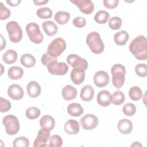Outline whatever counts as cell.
Here are the masks:
<instances>
[{"label":"cell","instance_id":"6da1fadb","mask_svg":"<svg viewBox=\"0 0 147 147\" xmlns=\"http://www.w3.org/2000/svg\"><path fill=\"white\" fill-rule=\"evenodd\" d=\"M129 50L137 60H146L147 44L146 37L142 35L136 37L130 42Z\"/></svg>","mask_w":147,"mask_h":147},{"label":"cell","instance_id":"7a4b0ae2","mask_svg":"<svg viewBox=\"0 0 147 147\" xmlns=\"http://www.w3.org/2000/svg\"><path fill=\"white\" fill-rule=\"evenodd\" d=\"M86 43L92 52L95 54H99L103 52L105 45L100 34L96 32L90 33L86 37Z\"/></svg>","mask_w":147,"mask_h":147},{"label":"cell","instance_id":"3957f363","mask_svg":"<svg viewBox=\"0 0 147 147\" xmlns=\"http://www.w3.org/2000/svg\"><path fill=\"white\" fill-rule=\"evenodd\" d=\"M112 75V83L117 88H121L124 83L126 74L125 67L121 64H116L113 65L111 69Z\"/></svg>","mask_w":147,"mask_h":147},{"label":"cell","instance_id":"277c9868","mask_svg":"<svg viewBox=\"0 0 147 147\" xmlns=\"http://www.w3.org/2000/svg\"><path fill=\"white\" fill-rule=\"evenodd\" d=\"M6 29L10 40L14 43L18 42L22 37V30L20 25L16 21H11L7 23Z\"/></svg>","mask_w":147,"mask_h":147},{"label":"cell","instance_id":"5b68a950","mask_svg":"<svg viewBox=\"0 0 147 147\" xmlns=\"http://www.w3.org/2000/svg\"><path fill=\"white\" fill-rule=\"evenodd\" d=\"M2 123L5 127V131L9 135L13 136L17 134L20 127L18 118L13 115H8L2 119Z\"/></svg>","mask_w":147,"mask_h":147},{"label":"cell","instance_id":"8992f818","mask_svg":"<svg viewBox=\"0 0 147 147\" xmlns=\"http://www.w3.org/2000/svg\"><path fill=\"white\" fill-rule=\"evenodd\" d=\"M26 32L30 40L35 44H38L42 42L44 36L41 32L38 24L30 22L26 26Z\"/></svg>","mask_w":147,"mask_h":147},{"label":"cell","instance_id":"52a82bcc","mask_svg":"<svg viewBox=\"0 0 147 147\" xmlns=\"http://www.w3.org/2000/svg\"><path fill=\"white\" fill-rule=\"evenodd\" d=\"M66 43L64 39L57 37L52 40L49 44L47 51L48 53L53 57H57L65 50Z\"/></svg>","mask_w":147,"mask_h":147},{"label":"cell","instance_id":"ba28073f","mask_svg":"<svg viewBox=\"0 0 147 147\" xmlns=\"http://www.w3.org/2000/svg\"><path fill=\"white\" fill-rule=\"evenodd\" d=\"M48 72L54 75H64L68 70V67L67 64L63 62L53 61L47 65Z\"/></svg>","mask_w":147,"mask_h":147},{"label":"cell","instance_id":"9c48e42d","mask_svg":"<svg viewBox=\"0 0 147 147\" xmlns=\"http://www.w3.org/2000/svg\"><path fill=\"white\" fill-rule=\"evenodd\" d=\"M98 117L91 114L84 115L80 119V124L84 130H91L95 129L98 125Z\"/></svg>","mask_w":147,"mask_h":147},{"label":"cell","instance_id":"30bf717a","mask_svg":"<svg viewBox=\"0 0 147 147\" xmlns=\"http://www.w3.org/2000/svg\"><path fill=\"white\" fill-rule=\"evenodd\" d=\"M67 63L74 68H81L86 70L88 68L87 61L76 54H71L67 57Z\"/></svg>","mask_w":147,"mask_h":147},{"label":"cell","instance_id":"8fae6325","mask_svg":"<svg viewBox=\"0 0 147 147\" xmlns=\"http://www.w3.org/2000/svg\"><path fill=\"white\" fill-rule=\"evenodd\" d=\"M71 2L74 3L80 10L85 14H91L94 10L93 2L90 0H74Z\"/></svg>","mask_w":147,"mask_h":147},{"label":"cell","instance_id":"7c38bea8","mask_svg":"<svg viewBox=\"0 0 147 147\" xmlns=\"http://www.w3.org/2000/svg\"><path fill=\"white\" fill-rule=\"evenodd\" d=\"M50 131L41 128L37 133L36 138L34 141V147L47 146V142L50 138Z\"/></svg>","mask_w":147,"mask_h":147},{"label":"cell","instance_id":"4fadbf2b","mask_svg":"<svg viewBox=\"0 0 147 147\" xmlns=\"http://www.w3.org/2000/svg\"><path fill=\"white\" fill-rule=\"evenodd\" d=\"M94 83L98 87L106 86L110 81L108 74L104 71H99L95 74L93 78Z\"/></svg>","mask_w":147,"mask_h":147},{"label":"cell","instance_id":"5bb4252c","mask_svg":"<svg viewBox=\"0 0 147 147\" xmlns=\"http://www.w3.org/2000/svg\"><path fill=\"white\" fill-rule=\"evenodd\" d=\"M7 94L14 100H20L24 96V90L20 85L12 84L7 89Z\"/></svg>","mask_w":147,"mask_h":147},{"label":"cell","instance_id":"9a60e30c","mask_svg":"<svg viewBox=\"0 0 147 147\" xmlns=\"http://www.w3.org/2000/svg\"><path fill=\"white\" fill-rule=\"evenodd\" d=\"M112 95L107 90L100 91L97 94L96 100L98 103L102 107H107L111 103Z\"/></svg>","mask_w":147,"mask_h":147},{"label":"cell","instance_id":"2e32d148","mask_svg":"<svg viewBox=\"0 0 147 147\" xmlns=\"http://www.w3.org/2000/svg\"><path fill=\"white\" fill-rule=\"evenodd\" d=\"M72 82L76 84H80L85 79V70L81 68H74L70 74Z\"/></svg>","mask_w":147,"mask_h":147},{"label":"cell","instance_id":"e0dca14e","mask_svg":"<svg viewBox=\"0 0 147 147\" xmlns=\"http://www.w3.org/2000/svg\"><path fill=\"white\" fill-rule=\"evenodd\" d=\"M64 131L68 134H76L80 130L79 122L74 119H69L64 126Z\"/></svg>","mask_w":147,"mask_h":147},{"label":"cell","instance_id":"ac0fdd59","mask_svg":"<svg viewBox=\"0 0 147 147\" xmlns=\"http://www.w3.org/2000/svg\"><path fill=\"white\" fill-rule=\"evenodd\" d=\"M77 94L76 88L70 84L65 86L61 91L62 96L66 100H71L75 99L77 96Z\"/></svg>","mask_w":147,"mask_h":147},{"label":"cell","instance_id":"d6986e66","mask_svg":"<svg viewBox=\"0 0 147 147\" xmlns=\"http://www.w3.org/2000/svg\"><path fill=\"white\" fill-rule=\"evenodd\" d=\"M117 127L121 133L123 134H128L132 131L133 123L131 121L127 119H122L118 122Z\"/></svg>","mask_w":147,"mask_h":147},{"label":"cell","instance_id":"ffe728a7","mask_svg":"<svg viewBox=\"0 0 147 147\" xmlns=\"http://www.w3.org/2000/svg\"><path fill=\"white\" fill-rule=\"evenodd\" d=\"M28 94L31 98L38 97L41 93V87L40 84L35 81H30L26 86Z\"/></svg>","mask_w":147,"mask_h":147},{"label":"cell","instance_id":"44dd1931","mask_svg":"<svg viewBox=\"0 0 147 147\" xmlns=\"http://www.w3.org/2000/svg\"><path fill=\"white\" fill-rule=\"evenodd\" d=\"M40 125L41 128L51 131L55 127V121L52 116L45 115L40 119Z\"/></svg>","mask_w":147,"mask_h":147},{"label":"cell","instance_id":"7402d4cb","mask_svg":"<svg viewBox=\"0 0 147 147\" xmlns=\"http://www.w3.org/2000/svg\"><path fill=\"white\" fill-rule=\"evenodd\" d=\"M94 95V90L91 85H86L82 88L80 96L83 101H90L93 99Z\"/></svg>","mask_w":147,"mask_h":147},{"label":"cell","instance_id":"603a6c76","mask_svg":"<svg viewBox=\"0 0 147 147\" xmlns=\"http://www.w3.org/2000/svg\"><path fill=\"white\" fill-rule=\"evenodd\" d=\"M43 30L45 33L49 36H52L56 34L58 30V27L57 25L53 21L48 20L44 21L42 25Z\"/></svg>","mask_w":147,"mask_h":147},{"label":"cell","instance_id":"cb8c5ba5","mask_svg":"<svg viewBox=\"0 0 147 147\" xmlns=\"http://www.w3.org/2000/svg\"><path fill=\"white\" fill-rule=\"evenodd\" d=\"M67 112L73 117H79L84 112L82 106L78 103H72L67 107Z\"/></svg>","mask_w":147,"mask_h":147},{"label":"cell","instance_id":"d4e9b609","mask_svg":"<svg viewBox=\"0 0 147 147\" xmlns=\"http://www.w3.org/2000/svg\"><path fill=\"white\" fill-rule=\"evenodd\" d=\"M129 38V35L127 32L125 30H121L114 34V40L116 44L122 46L126 44Z\"/></svg>","mask_w":147,"mask_h":147},{"label":"cell","instance_id":"484cf974","mask_svg":"<svg viewBox=\"0 0 147 147\" xmlns=\"http://www.w3.org/2000/svg\"><path fill=\"white\" fill-rule=\"evenodd\" d=\"M7 75L9 78H10L11 79H20L24 75V70L20 67L13 66L8 69Z\"/></svg>","mask_w":147,"mask_h":147},{"label":"cell","instance_id":"4316f807","mask_svg":"<svg viewBox=\"0 0 147 147\" xmlns=\"http://www.w3.org/2000/svg\"><path fill=\"white\" fill-rule=\"evenodd\" d=\"M17 56V53L14 50L9 49L3 53L2 59L5 63L11 64L16 61Z\"/></svg>","mask_w":147,"mask_h":147},{"label":"cell","instance_id":"83f0119b","mask_svg":"<svg viewBox=\"0 0 147 147\" xmlns=\"http://www.w3.org/2000/svg\"><path fill=\"white\" fill-rule=\"evenodd\" d=\"M20 62L24 67L31 68L35 65L36 59L33 55L29 53H25L21 57Z\"/></svg>","mask_w":147,"mask_h":147},{"label":"cell","instance_id":"f1b7e54d","mask_svg":"<svg viewBox=\"0 0 147 147\" xmlns=\"http://www.w3.org/2000/svg\"><path fill=\"white\" fill-rule=\"evenodd\" d=\"M70 18V14L68 12L59 11L54 17L55 20L60 25H64L68 22Z\"/></svg>","mask_w":147,"mask_h":147},{"label":"cell","instance_id":"f546056e","mask_svg":"<svg viewBox=\"0 0 147 147\" xmlns=\"http://www.w3.org/2000/svg\"><path fill=\"white\" fill-rule=\"evenodd\" d=\"M129 95L131 100L137 101L139 100L141 98L142 96V92L139 87L134 86L130 88L129 91Z\"/></svg>","mask_w":147,"mask_h":147},{"label":"cell","instance_id":"4dcf8cb0","mask_svg":"<svg viewBox=\"0 0 147 147\" xmlns=\"http://www.w3.org/2000/svg\"><path fill=\"white\" fill-rule=\"evenodd\" d=\"M109 16L108 12L105 10H99L95 15L94 20L98 24H104L107 21Z\"/></svg>","mask_w":147,"mask_h":147},{"label":"cell","instance_id":"1f68e13d","mask_svg":"<svg viewBox=\"0 0 147 147\" xmlns=\"http://www.w3.org/2000/svg\"><path fill=\"white\" fill-rule=\"evenodd\" d=\"M112 95L111 103L115 105H122L125 99V96L123 93L119 90L115 91Z\"/></svg>","mask_w":147,"mask_h":147},{"label":"cell","instance_id":"d6a6232c","mask_svg":"<svg viewBox=\"0 0 147 147\" xmlns=\"http://www.w3.org/2000/svg\"><path fill=\"white\" fill-rule=\"evenodd\" d=\"M36 13L37 16L41 19H47L51 18L53 14L52 10L47 7L39 8L37 10Z\"/></svg>","mask_w":147,"mask_h":147},{"label":"cell","instance_id":"836d02e7","mask_svg":"<svg viewBox=\"0 0 147 147\" xmlns=\"http://www.w3.org/2000/svg\"><path fill=\"white\" fill-rule=\"evenodd\" d=\"M26 117L29 119H34L40 115V110L36 107H30L26 109Z\"/></svg>","mask_w":147,"mask_h":147},{"label":"cell","instance_id":"e575fe53","mask_svg":"<svg viewBox=\"0 0 147 147\" xmlns=\"http://www.w3.org/2000/svg\"><path fill=\"white\" fill-rule=\"evenodd\" d=\"M122 21L118 17H113L109 20L108 24L109 27L113 30H118L122 26Z\"/></svg>","mask_w":147,"mask_h":147},{"label":"cell","instance_id":"d590c367","mask_svg":"<svg viewBox=\"0 0 147 147\" xmlns=\"http://www.w3.org/2000/svg\"><path fill=\"white\" fill-rule=\"evenodd\" d=\"M13 145L14 147H28L29 145V141L25 137H19L13 141Z\"/></svg>","mask_w":147,"mask_h":147},{"label":"cell","instance_id":"8d00e7d4","mask_svg":"<svg viewBox=\"0 0 147 147\" xmlns=\"http://www.w3.org/2000/svg\"><path fill=\"white\" fill-rule=\"evenodd\" d=\"M122 112L127 116H132L136 112V107L134 104L127 103L123 106Z\"/></svg>","mask_w":147,"mask_h":147},{"label":"cell","instance_id":"74e56055","mask_svg":"<svg viewBox=\"0 0 147 147\" xmlns=\"http://www.w3.org/2000/svg\"><path fill=\"white\" fill-rule=\"evenodd\" d=\"M63 145V140L61 137L57 135L54 134L50 137L49 146L51 147H60Z\"/></svg>","mask_w":147,"mask_h":147},{"label":"cell","instance_id":"f35d334b","mask_svg":"<svg viewBox=\"0 0 147 147\" xmlns=\"http://www.w3.org/2000/svg\"><path fill=\"white\" fill-rule=\"evenodd\" d=\"M135 72L140 77H145L147 75V68L145 64L140 63L135 67Z\"/></svg>","mask_w":147,"mask_h":147},{"label":"cell","instance_id":"ab89813d","mask_svg":"<svg viewBox=\"0 0 147 147\" xmlns=\"http://www.w3.org/2000/svg\"><path fill=\"white\" fill-rule=\"evenodd\" d=\"M10 10L4 6L3 3L0 2V20H5L8 18L10 16Z\"/></svg>","mask_w":147,"mask_h":147},{"label":"cell","instance_id":"60d3db41","mask_svg":"<svg viewBox=\"0 0 147 147\" xmlns=\"http://www.w3.org/2000/svg\"><path fill=\"white\" fill-rule=\"evenodd\" d=\"M11 103L7 99L0 98V112L5 113L8 111L11 108Z\"/></svg>","mask_w":147,"mask_h":147},{"label":"cell","instance_id":"b9f144b4","mask_svg":"<svg viewBox=\"0 0 147 147\" xmlns=\"http://www.w3.org/2000/svg\"><path fill=\"white\" fill-rule=\"evenodd\" d=\"M41 60L43 65L47 66L49 63L53 61H57V57L52 56L48 52H46L42 55Z\"/></svg>","mask_w":147,"mask_h":147},{"label":"cell","instance_id":"7bdbcfd3","mask_svg":"<svg viewBox=\"0 0 147 147\" xmlns=\"http://www.w3.org/2000/svg\"><path fill=\"white\" fill-rule=\"evenodd\" d=\"M73 25L79 28L84 27L86 24V20L84 18L82 17H77L72 20Z\"/></svg>","mask_w":147,"mask_h":147},{"label":"cell","instance_id":"ee69618b","mask_svg":"<svg viewBox=\"0 0 147 147\" xmlns=\"http://www.w3.org/2000/svg\"><path fill=\"white\" fill-rule=\"evenodd\" d=\"M104 6L108 9H114L116 7L119 3L118 0H104L103 2Z\"/></svg>","mask_w":147,"mask_h":147},{"label":"cell","instance_id":"f6af8a7d","mask_svg":"<svg viewBox=\"0 0 147 147\" xmlns=\"http://www.w3.org/2000/svg\"><path fill=\"white\" fill-rule=\"evenodd\" d=\"M21 0H7V3L11 6H17L21 3Z\"/></svg>","mask_w":147,"mask_h":147},{"label":"cell","instance_id":"bcb514c9","mask_svg":"<svg viewBox=\"0 0 147 147\" xmlns=\"http://www.w3.org/2000/svg\"><path fill=\"white\" fill-rule=\"evenodd\" d=\"M33 3L37 6H40V5H42L44 4H46L48 2V0H37V1H33Z\"/></svg>","mask_w":147,"mask_h":147},{"label":"cell","instance_id":"7dc6e473","mask_svg":"<svg viewBox=\"0 0 147 147\" xmlns=\"http://www.w3.org/2000/svg\"><path fill=\"white\" fill-rule=\"evenodd\" d=\"M1 51H2L6 47V40L3 37L2 34H1Z\"/></svg>","mask_w":147,"mask_h":147},{"label":"cell","instance_id":"c3c4849f","mask_svg":"<svg viewBox=\"0 0 147 147\" xmlns=\"http://www.w3.org/2000/svg\"><path fill=\"white\" fill-rule=\"evenodd\" d=\"M131 146H142V145L141 144H140V142H134L133 144H131Z\"/></svg>","mask_w":147,"mask_h":147}]
</instances>
